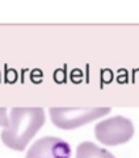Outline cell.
Segmentation results:
<instances>
[{
    "instance_id": "6da1fadb",
    "label": "cell",
    "mask_w": 139,
    "mask_h": 158,
    "mask_svg": "<svg viewBox=\"0 0 139 158\" xmlns=\"http://www.w3.org/2000/svg\"><path fill=\"white\" fill-rule=\"evenodd\" d=\"M45 124V111L39 107H14L11 110L9 125L0 135L9 149L22 152Z\"/></svg>"
},
{
    "instance_id": "7a4b0ae2",
    "label": "cell",
    "mask_w": 139,
    "mask_h": 158,
    "mask_svg": "<svg viewBox=\"0 0 139 158\" xmlns=\"http://www.w3.org/2000/svg\"><path fill=\"white\" fill-rule=\"evenodd\" d=\"M50 117L53 124L61 129L71 131L85 125L96 118L108 115L112 110L109 107L100 108H66V107H51Z\"/></svg>"
},
{
    "instance_id": "3957f363",
    "label": "cell",
    "mask_w": 139,
    "mask_h": 158,
    "mask_svg": "<svg viewBox=\"0 0 139 158\" xmlns=\"http://www.w3.org/2000/svg\"><path fill=\"white\" fill-rule=\"evenodd\" d=\"M134 135V125L123 116H114L97 123L95 136L100 142L108 146H116L127 142Z\"/></svg>"
},
{
    "instance_id": "277c9868",
    "label": "cell",
    "mask_w": 139,
    "mask_h": 158,
    "mask_svg": "<svg viewBox=\"0 0 139 158\" xmlns=\"http://www.w3.org/2000/svg\"><path fill=\"white\" fill-rule=\"evenodd\" d=\"M25 158H71V146L59 137H42L29 148Z\"/></svg>"
},
{
    "instance_id": "5b68a950",
    "label": "cell",
    "mask_w": 139,
    "mask_h": 158,
    "mask_svg": "<svg viewBox=\"0 0 139 158\" xmlns=\"http://www.w3.org/2000/svg\"><path fill=\"white\" fill-rule=\"evenodd\" d=\"M76 158H116L110 152L98 148L93 142H81L76 149Z\"/></svg>"
},
{
    "instance_id": "8992f818",
    "label": "cell",
    "mask_w": 139,
    "mask_h": 158,
    "mask_svg": "<svg viewBox=\"0 0 139 158\" xmlns=\"http://www.w3.org/2000/svg\"><path fill=\"white\" fill-rule=\"evenodd\" d=\"M9 125V118L7 116V108L0 107V127L7 128Z\"/></svg>"
}]
</instances>
